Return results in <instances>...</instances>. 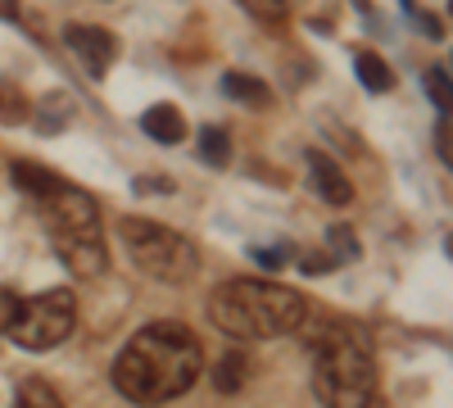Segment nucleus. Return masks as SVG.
Listing matches in <instances>:
<instances>
[{
    "instance_id": "f257e3e1",
    "label": "nucleus",
    "mask_w": 453,
    "mask_h": 408,
    "mask_svg": "<svg viewBox=\"0 0 453 408\" xmlns=\"http://www.w3.org/2000/svg\"><path fill=\"white\" fill-rule=\"evenodd\" d=\"M200 367H204V350L191 327L150 322L113 358V390L136 408H159L191 390Z\"/></svg>"
},
{
    "instance_id": "f03ea898",
    "label": "nucleus",
    "mask_w": 453,
    "mask_h": 408,
    "mask_svg": "<svg viewBox=\"0 0 453 408\" xmlns=\"http://www.w3.org/2000/svg\"><path fill=\"white\" fill-rule=\"evenodd\" d=\"M204 309H209V322L236 341H277V336H290L295 327H304L309 318L304 295L263 277L222 281Z\"/></svg>"
},
{
    "instance_id": "7ed1b4c3",
    "label": "nucleus",
    "mask_w": 453,
    "mask_h": 408,
    "mask_svg": "<svg viewBox=\"0 0 453 408\" xmlns=\"http://www.w3.org/2000/svg\"><path fill=\"white\" fill-rule=\"evenodd\" d=\"M313 395L326 408H367L376 395L372 336L349 318H326L313 336Z\"/></svg>"
},
{
    "instance_id": "20e7f679",
    "label": "nucleus",
    "mask_w": 453,
    "mask_h": 408,
    "mask_svg": "<svg viewBox=\"0 0 453 408\" xmlns=\"http://www.w3.org/2000/svg\"><path fill=\"white\" fill-rule=\"evenodd\" d=\"M36 213L46 222V236L59 254V264L73 277H104L109 245L100 232V209L82 187H68L59 177L46 196H36Z\"/></svg>"
},
{
    "instance_id": "39448f33",
    "label": "nucleus",
    "mask_w": 453,
    "mask_h": 408,
    "mask_svg": "<svg viewBox=\"0 0 453 408\" xmlns=\"http://www.w3.org/2000/svg\"><path fill=\"white\" fill-rule=\"evenodd\" d=\"M119 241L127 245L132 264L155 277V281H168V286H181L200 273V250L191 245V236H181L173 227L155 218H119Z\"/></svg>"
},
{
    "instance_id": "423d86ee",
    "label": "nucleus",
    "mask_w": 453,
    "mask_h": 408,
    "mask_svg": "<svg viewBox=\"0 0 453 408\" xmlns=\"http://www.w3.org/2000/svg\"><path fill=\"white\" fill-rule=\"evenodd\" d=\"M73 327H78V300H73V290H46L36 295V300H19V313L10 322L5 336H14L23 350H55L73 336Z\"/></svg>"
},
{
    "instance_id": "0eeeda50",
    "label": "nucleus",
    "mask_w": 453,
    "mask_h": 408,
    "mask_svg": "<svg viewBox=\"0 0 453 408\" xmlns=\"http://www.w3.org/2000/svg\"><path fill=\"white\" fill-rule=\"evenodd\" d=\"M64 42H68L73 55L82 59V68L91 73V78H104L109 64L119 59V36H113L109 27H96V23H68Z\"/></svg>"
},
{
    "instance_id": "6e6552de",
    "label": "nucleus",
    "mask_w": 453,
    "mask_h": 408,
    "mask_svg": "<svg viewBox=\"0 0 453 408\" xmlns=\"http://www.w3.org/2000/svg\"><path fill=\"white\" fill-rule=\"evenodd\" d=\"M304 164H309V177H313V191H318L326 204H349V200H354L349 177L340 173V164H335L331 155H322V150H309V155H304Z\"/></svg>"
},
{
    "instance_id": "1a4fd4ad",
    "label": "nucleus",
    "mask_w": 453,
    "mask_h": 408,
    "mask_svg": "<svg viewBox=\"0 0 453 408\" xmlns=\"http://www.w3.org/2000/svg\"><path fill=\"white\" fill-rule=\"evenodd\" d=\"M141 132L150 136V141H159V145H181V136H186V114L177 104H150L145 114H141Z\"/></svg>"
},
{
    "instance_id": "9d476101",
    "label": "nucleus",
    "mask_w": 453,
    "mask_h": 408,
    "mask_svg": "<svg viewBox=\"0 0 453 408\" xmlns=\"http://www.w3.org/2000/svg\"><path fill=\"white\" fill-rule=\"evenodd\" d=\"M354 73H358V82L376 96H386L395 87V68L376 55V50H354Z\"/></svg>"
},
{
    "instance_id": "9b49d317",
    "label": "nucleus",
    "mask_w": 453,
    "mask_h": 408,
    "mask_svg": "<svg viewBox=\"0 0 453 408\" xmlns=\"http://www.w3.org/2000/svg\"><path fill=\"white\" fill-rule=\"evenodd\" d=\"M10 177H14V187H19L23 196H32V200L46 196L55 181H59L46 164H32V159H14V164H10Z\"/></svg>"
},
{
    "instance_id": "f8f14e48",
    "label": "nucleus",
    "mask_w": 453,
    "mask_h": 408,
    "mask_svg": "<svg viewBox=\"0 0 453 408\" xmlns=\"http://www.w3.org/2000/svg\"><path fill=\"white\" fill-rule=\"evenodd\" d=\"M245 377H250V354H245V350H226V354L218 358V367H213V386H218L222 395H236V390L245 386Z\"/></svg>"
},
{
    "instance_id": "ddd939ff",
    "label": "nucleus",
    "mask_w": 453,
    "mask_h": 408,
    "mask_svg": "<svg viewBox=\"0 0 453 408\" xmlns=\"http://www.w3.org/2000/svg\"><path fill=\"white\" fill-rule=\"evenodd\" d=\"M222 91L232 96V100H241V104H273V91H268V82H258V78H250V73H222Z\"/></svg>"
},
{
    "instance_id": "4468645a",
    "label": "nucleus",
    "mask_w": 453,
    "mask_h": 408,
    "mask_svg": "<svg viewBox=\"0 0 453 408\" xmlns=\"http://www.w3.org/2000/svg\"><path fill=\"white\" fill-rule=\"evenodd\" d=\"M68 114H73V100L64 91H50L46 100H36V127H42L46 136H55L68 123Z\"/></svg>"
},
{
    "instance_id": "2eb2a0df",
    "label": "nucleus",
    "mask_w": 453,
    "mask_h": 408,
    "mask_svg": "<svg viewBox=\"0 0 453 408\" xmlns=\"http://www.w3.org/2000/svg\"><path fill=\"white\" fill-rule=\"evenodd\" d=\"M200 159L209 168H226L232 164V136H226V127H200Z\"/></svg>"
},
{
    "instance_id": "dca6fc26",
    "label": "nucleus",
    "mask_w": 453,
    "mask_h": 408,
    "mask_svg": "<svg viewBox=\"0 0 453 408\" xmlns=\"http://www.w3.org/2000/svg\"><path fill=\"white\" fill-rule=\"evenodd\" d=\"M14 408H64V399L50 390V381H42V377H27V381H19Z\"/></svg>"
},
{
    "instance_id": "f3484780",
    "label": "nucleus",
    "mask_w": 453,
    "mask_h": 408,
    "mask_svg": "<svg viewBox=\"0 0 453 408\" xmlns=\"http://www.w3.org/2000/svg\"><path fill=\"white\" fill-rule=\"evenodd\" d=\"M23 119H32V100L14 82H0V123H23Z\"/></svg>"
},
{
    "instance_id": "a211bd4d",
    "label": "nucleus",
    "mask_w": 453,
    "mask_h": 408,
    "mask_svg": "<svg viewBox=\"0 0 453 408\" xmlns=\"http://www.w3.org/2000/svg\"><path fill=\"white\" fill-rule=\"evenodd\" d=\"M326 254L335 258V264H340V258H358L354 232H349V227H331V232H326Z\"/></svg>"
},
{
    "instance_id": "6ab92c4d",
    "label": "nucleus",
    "mask_w": 453,
    "mask_h": 408,
    "mask_svg": "<svg viewBox=\"0 0 453 408\" xmlns=\"http://www.w3.org/2000/svg\"><path fill=\"white\" fill-rule=\"evenodd\" d=\"M426 96L435 100V109H440V114H449V73L444 68H426Z\"/></svg>"
},
{
    "instance_id": "aec40b11",
    "label": "nucleus",
    "mask_w": 453,
    "mask_h": 408,
    "mask_svg": "<svg viewBox=\"0 0 453 408\" xmlns=\"http://www.w3.org/2000/svg\"><path fill=\"white\" fill-rule=\"evenodd\" d=\"M245 10L258 14V19H268V23H281L290 14V0H245Z\"/></svg>"
},
{
    "instance_id": "412c9836",
    "label": "nucleus",
    "mask_w": 453,
    "mask_h": 408,
    "mask_svg": "<svg viewBox=\"0 0 453 408\" xmlns=\"http://www.w3.org/2000/svg\"><path fill=\"white\" fill-rule=\"evenodd\" d=\"M14 313H19V295H14V290H5V286H0V336H5V331H10Z\"/></svg>"
},
{
    "instance_id": "4be33fe9",
    "label": "nucleus",
    "mask_w": 453,
    "mask_h": 408,
    "mask_svg": "<svg viewBox=\"0 0 453 408\" xmlns=\"http://www.w3.org/2000/svg\"><path fill=\"white\" fill-rule=\"evenodd\" d=\"M290 258V250H254V264H263V268H281Z\"/></svg>"
},
{
    "instance_id": "5701e85b",
    "label": "nucleus",
    "mask_w": 453,
    "mask_h": 408,
    "mask_svg": "<svg viewBox=\"0 0 453 408\" xmlns=\"http://www.w3.org/2000/svg\"><path fill=\"white\" fill-rule=\"evenodd\" d=\"M331 268H335L331 254H309V258H304V273H331Z\"/></svg>"
},
{
    "instance_id": "b1692460",
    "label": "nucleus",
    "mask_w": 453,
    "mask_h": 408,
    "mask_svg": "<svg viewBox=\"0 0 453 408\" xmlns=\"http://www.w3.org/2000/svg\"><path fill=\"white\" fill-rule=\"evenodd\" d=\"M435 145H440V164H453V155H449V119H440V127H435Z\"/></svg>"
},
{
    "instance_id": "393cba45",
    "label": "nucleus",
    "mask_w": 453,
    "mask_h": 408,
    "mask_svg": "<svg viewBox=\"0 0 453 408\" xmlns=\"http://www.w3.org/2000/svg\"><path fill=\"white\" fill-rule=\"evenodd\" d=\"M136 191L145 196V191H168V181H159V177H136Z\"/></svg>"
},
{
    "instance_id": "a878e982",
    "label": "nucleus",
    "mask_w": 453,
    "mask_h": 408,
    "mask_svg": "<svg viewBox=\"0 0 453 408\" xmlns=\"http://www.w3.org/2000/svg\"><path fill=\"white\" fill-rule=\"evenodd\" d=\"M0 19H19V0H0Z\"/></svg>"
}]
</instances>
